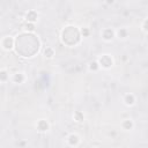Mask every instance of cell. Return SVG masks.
Returning <instances> with one entry per match:
<instances>
[{
    "instance_id": "6da1fadb",
    "label": "cell",
    "mask_w": 148,
    "mask_h": 148,
    "mask_svg": "<svg viewBox=\"0 0 148 148\" xmlns=\"http://www.w3.org/2000/svg\"><path fill=\"white\" fill-rule=\"evenodd\" d=\"M97 61H98L99 66L103 68H110L113 65V60H112L111 56H109V54H103Z\"/></svg>"
},
{
    "instance_id": "7a4b0ae2",
    "label": "cell",
    "mask_w": 148,
    "mask_h": 148,
    "mask_svg": "<svg viewBox=\"0 0 148 148\" xmlns=\"http://www.w3.org/2000/svg\"><path fill=\"white\" fill-rule=\"evenodd\" d=\"M14 43H15V40L12 36H6L1 40V46L5 51H10L14 47Z\"/></svg>"
},
{
    "instance_id": "3957f363",
    "label": "cell",
    "mask_w": 148,
    "mask_h": 148,
    "mask_svg": "<svg viewBox=\"0 0 148 148\" xmlns=\"http://www.w3.org/2000/svg\"><path fill=\"white\" fill-rule=\"evenodd\" d=\"M114 30L113 29H111V28H106V29H104L103 30V32H102V38L104 39V40H106V42H109V40H112L113 38H114Z\"/></svg>"
},
{
    "instance_id": "277c9868",
    "label": "cell",
    "mask_w": 148,
    "mask_h": 148,
    "mask_svg": "<svg viewBox=\"0 0 148 148\" xmlns=\"http://www.w3.org/2000/svg\"><path fill=\"white\" fill-rule=\"evenodd\" d=\"M37 18H38V14L35 10H29L25 14V21L28 23H34L35 24V22L37 21Z\"/></svg>"
},
{
    "instance_id": "5b68a950",
    "label": "cell",
    "mask_w": 148,
    "mask_h": 148,
    "mask_svg": "<svg viewBox=\"0 0 148 148\" xmlns=\"http://www.w3.org/2000/svg\"><path fill=\"white\" fill-rule=\"evenodd\" d=\"M67 142H68L69 146L75 147V146H77L80 143V136L77 134H74V133L73 134H69L68 138H67Z\"/></svg>"
},
{
    "instance_id": "8992f818",
    "label": "cell",
    "mask_w": 148,
    "mask_h": 148,
    "mask_svg": "<svg viewBox=\"0 0 148 148\" xmlns=\"http://www.w3.org/2000/svg\"><path fill=\"white\" fill-rule=\"evenodd\" d=\"M24 80H25V76H24V74L21 73V72H17V73L13 74V76H12V81H13L14 83H17V84L24 82Z\"/></svg>"
},
{
    "instance_id": "52a82bcc",
    "label": "cell",
    "mask_w": 148,
    "mask_h": 148,
    "mask_svg": "<svg viewBox=\"0 0 148 148\" xmlns=\"http://www.w3.org/2000/svg\"><path fill=\"white\" fill-rule=\"evenodd\" d=\"M124 103L127 105V106H132L135 104V96L133 94H126L124 96Z\"/></svg>"
},
{
    "instance_id": "ba28073f",
    "label": "cell",
    "mask_w": 148,
    "mask_h": 148,
    "mask_svg": "<svg viewBox=\"0 0 148 148\" xmlns=\"http://www.w3.org/2000/svg\"><path fill=\"white\" fill-rule=\"evenodd\" d=\"M36 127H37V130L39 132H46L49 130V123L46 120H44V119H40V120H38Z\"/></svg>"
},
{
    "instance_id": "9c48e42d",
    "label": "cell",
    "mask_w": 148,
    "mask_h": 148,
    "mask_svg": "<svg viewBox=\"0 0 148 148\" xmlns=\"http://www.w3.org/2000/svg\"><path fill=\"white\" fill-rule=\"evenodd\" d=\"M121 126H123V128H125V130L128 131V130H132V128L134 127V123H133L132 119H125V120L123 121Z\"/></svg>"
},
{
    "instance_id": "30bf717a",
    "label": "cell",
    "mask_w": 148,
    "mask_h": 148,
    "mask_svg": "<svg viewBox=\"0 0 148 148\" xmlns=\"http://www.w3.org/2000/svg\"><path fill=\"white\" fill-rule=\"evenodd\" d=\"M99 67H101V66H99V64H98L97 60H96V61H90V62H89V71L96 72Z\"/></svg>"
},
{
    "instance_id": "8fae6325",
    "label": "cell",
    "mask_w": 148,
    "mask_h": 148,
    "mask_svg": "<svg viewBox=\"0 0 148 148\" xmlns=\"http://www.w3.org/2000/svg\"><path fill=\"white\" fill-rule=\"evenodd\" d=\"M44 54H45V57L46 58H52L53 56H54V50L52 49V47H46L45 49V51H44Z\"/></svg>"
},
{
    "instance_id": "7c38bea8",
    "label": "cell",
    "mask_w": 148,
    "mask_h": 148,
    "mask_svg": "<svg viewBox=\"0 0 148 148\" xmlns=\"http://www.w3.org/2000/svg\"><path fill=\"white\" fill-rule=\"evenodd\" d=\"M8 79H9V75H8L7 71L6 69H1V72H0V80H1V82L7 81Z\"/></svg>"
},
{
    "instance_id": "4fadbf2b",
    "label": "cell",
    "mask_w": 148,
    "mask_h": 148,
    "mask_svg": "<svg viewBox=\"0 0 148 148\" xmlns=\"http://www.w3.org/2000/svg\"><path fill=\"white\" fill-rule=\"evenodd\" d=\"M74 119L77 121V123H81V121H83V114L80 112V111H76V112H74Z\"/></svg>"
},
{
    "instance_id": "5bb4252c",
    "label": "cell",
    "mask_w": 148,
    "mask_h": 148,
    "mask_svg": "<svg viewBox=\"0 0 148 148\" xmlns=\"http://www.w3.org/2000/svg\"><path fill=\"white\" fill-rule=\"evenodd\" d=\"M117 34H118V37H119V38H125V37H127V30H126V29H120V30L117 31Z\"/></svg>"
},
{
    "instance_id": "9a60e30c",
    "label": "cell",
    "mask_w": 148,
    "mask_h": 148,
    "mask_svg": "<svg viewBox=\"0 0 148 148\" xmlns=\"http://www.w3.org/2000/svg\"><path fill=\"white\" fill-rule=\"evenodd\" d=\"M25 30H28V31H35V24L34 23H28L27 22V24H25Z\"/></svg>"
},
{
    "instance_id": "2e32d148",
    "label": "cell",
    "mask_w": 148,
    "mask_h": 148,
    "mask_svg": "<svg viewBox=\"0 0 148 148\" xmlns=\"http://www.w3.org/2000/svg\"><path fill=\"white\" fill-rule=\"evenodd\" d=\"M141 27H142V30L148 34V18H146V20L142 22V25H141Z\"/></svg>"
},
{
    "instance_id": "e0dca14e",
    "label": "cell",
    "mask_w": 148,
    "mask_h": 148,
    "mask_svg": "<svg viewBox=\"0 0 148 148\" xmlns=\"http://www.w3.org/2000/svg\"><path fill=\"white\" fill-rule=\"evenodd\" d=\"M81 34H82V36H88L89 35V30L87 29V28H83V29H81Z\"/></svg>"
}]
</instances>
